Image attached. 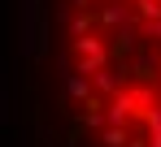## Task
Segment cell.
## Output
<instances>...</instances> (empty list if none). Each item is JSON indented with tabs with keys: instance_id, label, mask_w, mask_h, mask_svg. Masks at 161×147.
Instances as JSON below:
<instances>
[{
	"instance_id": "1",
	"label": "cell",
	"mask_w": 161,
	"mask_h": 147,
	"mask_svg": "<svg viewBox=\"0 0 161 147\" xmlns=\"http://www.w3.org/2000/svg\"><path fill=\"white\" fill-rule=\"evenodd\" d=\"M74 56H79V74L83 78H96L100 69H109V43L100 39V35L74 39Z\"/></svg>"
},
{
	"instance_id": "2",
	"label": "cell",
	"mask_w": 161,
	"mask_h": 147,
	"mask_svg": "<svg viewBox=\"0 0 161 147\" xmlns=\"http://www.w3.org/2000/svg\"><path fill=\"white\" fill-rule=\"evenodd\" d=\"M135 117H139V99H135V91H131V87H126L118 99H109V104H105V121L113 125V130H126Z\"/></svg>"
},
{
	"instance_id": "3",
	"label": "cell",
	"mask_w": 161,
	"mask_h": 147,
	"mask_svg": "<svg viewBox=\"0 0 161 147\" xmlns=\"http://www.w3.org/2000/svg\"><path fill=\"white\" fill-rule=\"evenodd\" d=\"M92 78H83L79 69L74 74H65V99H74V104H92Z\"/></svg>"
},
{
	"instance_id": "4",
	"label": "cell",
	"mask_w": 161,
	"mask_h": 147,
	"mask_svg": "<svg viewBox=\"0 0 161 147\" xmlns=\"http://www.w3.org/2000/svg\"><path fill=\"white\" fill-rule=\"evenodd\" d=\"M92 87H96L100 95H109V99H118V95H122V91H126V87H122V78H118V74H113V69H100V74H96V78H92Z\"/></svg>"
},
{
	"instance_id": "5",
	"label": "cell",
	"mask_w": 161,
	"mask_h": 147,
	"mask_svg": "<svg viewBox=\"0 0 161 147\" xmlns=\"http://www.w3.org/2000/svg\"><path fill=\"white\" fill-rule=\"evenodd\" d=\"M135 139H131V130H100V147H131Z\"/></svg>"
},
{
	"instance_id": "6",
	"label": "cell",
	"mask_w": 161,
	"mask_h": 147,
	"mask_svg": "<svg viewBox=\"0 0 161 147\" xmlns=\"http://www.w3.org/2000/svg\"><path fill=\"white\" fill-rule=\"evenodd\" d=\"M79 121L87 125V130H109V121H105V113H100V104H96V99L87 104V113H83Z\"/></svg>"
},
{
	"instance_id": "7",
	"label": "cell",
	"mask_w": 161,
	"mask_h": 147,
	"mask_svg": "<svg viewBox=\"0 0 161 147\" xmlns=\"http://www.w3.org/2000/svg\"><path fill=\"white\" fill-rule=\"evenodd\" d=\"M92 26H96L92 13H74V18H70V35H74V39H87V35H92Z\"/></svg>"
},
{
	"instance_id": "8",
	"label": "cell",
	"mask_w": 161,
	"mask_h": 147,
	"mask_svg": "<svg viewBox=\"0 0 161 147\" xmlns=\"http://www.w3.org/2000/svg\"><path fill=\"white\" fill-rule=\"evenodd\" d=\"M131 4H135V13H139L144 22H157L161 18V0H131Z\"/></svg>"
},
{
	"instance_id": "9",
	"label": "cell",
	"mask_w": 161,
	"mask_h": 147,
	"mask_svg": "<svg viewBox=\"0 0 161 147\" xmlns=\"http://www.w3.org/2000/svg\"><path fill=\"white\" fill-rule=\"evenodd\" d=\"M139 35H144L148 43H161V18H157V22H144V26H139Z\"/></svg>"
},
{
	"instance_id": "10",
	"label": "cell",
	"mask_w": 161,
	"mask_h": 147,
	"mask_svg": "<svg viewBox=\"0 0 161 147\" xmlns=\"http://www.w3.org/2000/svg\"><path fill=\"white\" fill-rule=\"evenodd\" d=\"M113 39H118V52H131L135 48V35H131V30H118Z\"/></svg>"
},
{
	"instance_id": "11",
	"label": "cell",
	"mask_w": 161,
	"mask_h": 147,
	"mask_svg": "<svg viewBox=\"0 0 161 147\" xmlns=\"http://www.w3.org/2000/svg\"><path fill=\"white\" fill-rule=\"evenodd\" d=\"M144 125H148V134H153V130H161V104L148 113V117H144Z\"/></svg>"
},
{
	"instance_id": "12",
	"label": "cell",
	"mask_w": 161,
	"mask_h": 147,
	"mask_svg": "<svg viewBox=\"0 0 161 147\" xmlns=\"http://www.w3.org/2000/svg\"><path fill=\"white\" fill-rule=\"evenodd\" d=\"M148 147H161V130H153V134H148Z\"/></svg>"
},
{
	"instance_id": "13",
	"label": "cell",
	"mask_w": 161,
	"mask_h": 147,
	"mask_svg": "<svg viewBox=\"0 0 161 147\" xmlns=\"http://www.w3.org/2000/svg\"><path fill=\"white\" fill-rule=\"evenodd\" d=\"M131 147H148V139H135V143H131Z\"/></svg>"
},
{
	"instance_id": "14",
	"label": "cell",
	"mask_w": 161,
	"mask_h": 147,
	"mask_svg": "<svg viewBox=\"0 0 161 147\" xmlns=\"http://www.w3.org/2000/svg\"><path fill=\"white\" fill-rule=\"evenodd\" d=\"M157 78H161V74H157Z\"/></svg>"
}]
</instances>
